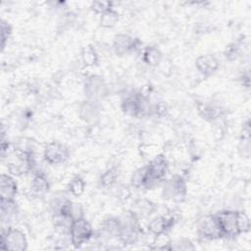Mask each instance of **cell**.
<instances>
[{"mask_svg": "<svg viewBox=\"0 0 251 251\" xmlns=\"http://www.w3.org/2000/svg\"><path fill=\"white\" fill-rule=\"evenodd\" d=\"M30 191L36 196H42L46 194L50 189V183L46 176L38 171L32 173L30 180Z\"/></svg>", "mask_w": 251, "mask_h": 251, "instance_id": "9a60e30c", "label": "cell"}, {"mask_svg": "<svg viewBox=\"0 0 251 251\" xmlns=\"http://www.w3.org/2000/svg\"><path fill=\"white\" fill-rule=\"evenodd\" d=\"M162 196L164 199L174 203H182L187 196V184L184 177L176 175L164 180Z\"/></svg>", "mask_w": 251, "mask_h": 251, "instance_id": "7a4b0ae2", "label": "cell"}, {"mask_svg": "<svg viewBox=\"0 0 251 251\" xmlns=\"http://www.w3.org/2000/svg\"><path fill=\"white\" fill-rule=\"evenodd\" d=\"M236 220H237L238 231L240 234L246 233L250 230V219L245 212L236 211Z\"/></svg>", "mask_w": 251, "mask_h": 251, "instance_id": "4316f807", "label": "cell"}, {"mask_svg": "<svg viewBox=\"0 0 251 251\" xmlns=\"http://www.w3.org/2000/svg\"><path fill=\"white\" fill-rule=\"evenodd\" d=\"M18 206L16 200L5 201L0 200V214L2 224H9L17 215Z\"/></svg>", "mask_w": 251, "mask_h": 251, "instance_id": "ffe728a7", "label": "cell"}, {"mask_svg": "<svg viewBox=\"0 0 251 251\" xmlns=\"http://www.w3.org/2000/svg\"><path fill=\"white\" fill-rule=\"evenodd\" d=\"M147 181V166L137 169L130 177V184L134 188H145Z\"/></svg>", "mask_w": 251, "mask_h": 251, "instance_id": "d4e9b609", "label": "cell"}, {"mask_svg": "<svg viewBox=\"0 0 251 251\" xmlns=\"http://www.w3.org/2000/svg\"><path fill=\"white\" fill-rule=\"evenodd\" d=\"M120 228H121L120 219L116 217H109L102 221L99 233L101 236L105 238L118 237Z\"/></svg>", "mask_w": 251, "mask_h": 251, "instance_id": "e0dca14e", "label": "cell"}, {"mask_svg": "<svg viewBox=\"0 0 251 251\" xmlns=\"http://www.w3.org/2000/svg\"><path fill=\"white\" fill-rule=\"evenodd\" d=\"M195 246L192 241L188 238H178L176 240H171L170 242V250L176 251H187V250H194Z\"/></svg>", "mask_w": 251, "mask_h": 251, "instance_id": "484cf974", "label": "cell"}, {"mask_svg": "<svg viewBox=\"0 0 251 251\" xmlns=\"http://www.w3.org/2000/svg\"><path fill=\"white\" fill-rule=\"evenodd\" d=\"M219 67L220 61L214 54H203L198 56L195 60V68L204 77H209L214 75Z\"/></svg>", "mask_w": 251, "mask_h": 251, "instance_id": "7c38bea8", "label": "cell"}, {"mask_svg": "<svg viewBox=\"0 0 251 251\" xmlns=\"http://www.w3.org/2000/svg\"><path fill=\"white\" fill-rule=\"evenodd\" d=\"M240 48H241V44L239 42L230 43L229 45L226 46V48L224 52L225 58L228 61L235 60L240 54Z\"/></svg>", "mask_w": 251, "mask_h": 251, "instance_id": "83f0119b", "label": "cell"}, {"mask_svg": "<svg viewBox=\"0 0 251 251\" xmlns=\"http://www.w3.org/2000/svg\"><path fill=\"white\" fill-rule=\"evenodd\" d=\"M113 7V2L110 1H94L90 5L91 11L99 16Z\"/></svg>", "mask_w": 251, "mask_h": 251, "instance_id": "f1b7e54d", "label": "cell"}, {"mask_svg": "<svg viewBox=\"0 0 251 251\" xmlns=\"http://www.w3.org/2000/svg\"><path fill=\"white\" fill-rule=\"evenodd\" d=\"M18 194V183L10 174L0 176V200L13 201Z\"/></svg>", "mask_w": 251, "mask_h": 251, "instance_id": "5bb4252c", "label": "cell"}, {"mask_svg": "<svg viewBox=\"0 0 251 251\" xmlns=\"http://www.w3.org/2000/svg\"><path fill=\"white\" fill-rule=\"evenodd\" d=\"M176 219L175 216L159 215L154 217L147 225V230L150 234L156 236L167 233L176 224Z\"/></svg>", "mask_w": 251, "mask_h": 251, "instance_id": "4fadbf2b", "label": "cell"}, {"mask_svg": "<svg viewBox=\"0 0 251 251\" xmlns=\"http://www.w3.org/2000/svg\"><path fill=\"white\" fill-rule=\"evenodd\" d=\"M70 159L69 148L58 141H52L43 149V160L49 165H62Z\"/></svg>", "mask_w": 251, "mask_h": 251, "instance_id": "ba28073f", "label": "cell"}, {"mask_svg": "<svg viewBox=\"0 0 251 251\" xmlns=\"http://www.w3.org/2000/svg\"><path fill=\"white\" fill-rule=\"evenodd\" d=\"M120 21L119 12L113 7L99 16V25L103 28H112Z\"/></svg>", "mask_w": 251, "mask_h": 251, "instance_id": "44dd1931", "label": "cell"}, {"mask_svg": "<svg viewBox=\"0 0 251 251\" xmlns=\"http://www.w3.org/2000/svg\"><path fill=\"white\" fill-rule=\"evenodd\" d=\"M157 209V205L148 199H137L133 204L132 213L139 219V217H149Z\"/></svg>", "mask_w": 251, "mask_h": 251, "instance_id": "ac0fdd59", "label": "cell"}, {"mask_svg": "<svg viewBox=\"0 0 251 251\" xmlns=\"http://www.w3.org/2000/svg\"><path fill=\"white\" fill-rule=\"evenodd\" d=\"M93 235V228L90 223L84 217L72 221L69 228V237L71 244L75 248L81 247L84 243L88 242Z\"/></svg>", "mask_w": 251, "mask_h": 251, "instance_id": "277c9868", "label": "cell"}, {"mask_svg": "<svg viewBox=\"0 0 251 251\" xmlns=\"http://www.w3.org/2000/svg\"><path fill=\"white\" fill-rule=\"evenodd\" d=\"M163 60V54L156 46H146L142 51V61L149 67H158Z\"/></svg>", "mask_w": 251, "mask_h": 251, "instance_id": "d6986e66", "label": "cell"}, {"mask_svg": "<svg viewBox=\"0 0 251 251\" xmlns=\"http://www.w3.org/2000/svg\"><path fill=\"white\" fill-rule=\"evenodd\" d=\"M141 42L138 38L126 33H119L115 35L113 40V50L117 56L123 57L136 51Z\"/></svg>", "mask_w": 251, "mask_h": 251, "instance_id": "30bf717a", "label": "cell"}, {"mask_svg": "<svg viewBox=\"0 0 251 251\" xmlns=\"http://www.w3.org/2000/svg\"><path fill=\"white\" fill-rule=\"evenodd\" d=\"M13 32V28L11 26V25L6 22L5 20L1 21V47L2 49L5 48L7 41L9 40V38L11 37Z\"/></svg>", "mask_w": 251, "mask_h": 251, "instance_id": "f546056e", "label": "cell"}, {"mask_svg": "<svg viewBox=\"0 0 251 251\" xmlns=\"http://www.w3.org/2000/svg\"><path fill=\"white\" fill-rule=\"evenodd\" d=\"M196 232L202 240H216L223 238L215 215H204L196 224Z\"/></svg>", "mask_w": 251, "mask_h": 251, "instance_id": "52a82bcc", "label": "cell"}, {"mask_svg": "<svg viewBox=\"0 0 251 251\" xmlns=\"http://www.w3.org/2000/svg\"><path fill=\"white\" fill-rule=\"evenodd\" d=\"M122 111L132 118H145L152 114V104L147 96L140 92L127 94L121 103Z\"/></svg>", "mask_w": 251, "mask_h": 251, "instance_id": "6da1fadb", "label": "cell"}, {"mask_svg": "<svg viewBox=\"0 0 251 251\" xmlns=\"http://www.w3.org/2000/svg\"><path fill=\"white\" fill-rule=\"evenodd\" d=\"M0 248L2 250L25 251L27 249L26 236L19 228L10 226L3 227L0 235Z\"/></svg>", "mask_w": 251, "mask_h": 251, "instance_id": "5b68a950", "label": "cell"}, {"mask_svg": "<svg viewBox=\"0 0 251 251\" xmlns=\"http://www.w3.org/2000/svg\"><path fill=\"white\" fill-rule=\"evenodd\" d=\"M85 180L81 176H75L70 180L68 184V192L75 197H79L83 194L85 190Z\"/></svg>", "mask_w": 251, "mask_h": 251, "instance_id": "cb8c5ba5", "label": "cell"}, {"mask_svg": "<svg viewBox=\"0 0 251 251\" xmlns=\"http://www.w3.org/2000/svg\"><path fill=\"white\" fill-rule=\"evenodd\" d=\"M81 62L85 67H94L98 64L99 56L96 49L92 45H87L82 48L81 53Z\"/></svg>", "mask_w": 251, "mask_h": 251, "instance_id": "603a6c76", "label": "cell"}, {"mask_svg": "<svg viewBox=\"0 0 251 251\" xmlns=\"http://www.w3.org/2000/svg\"><path fill=\"white\" fill-rule=\"evenodd\" d=\"M79 118L86 124L92 125L98 122L101 116V105L99 101L86 99L78 107Z\"/></svg>", "mask_w": 251, "mask_h": 251, "instance_id": "8fae6325", "label": "cell"}, {"mask_svg": "<svg viewBox=\"0 0 251 251\" xmlns=\"http://www.w3.org/2000/svg\"><path fill=\"white\" fill-rule=\"evenodd\" d=\"M119 177V170L116 167L107 169L99 177V184L103 188H111L114 186Z\"/></svg>", "mask_w": 251, "mask_h": 251, "instance_id": "7402d4cb", "label": "cell"}, {"mask_svg": "<svg viewBox=\"0 0 251 251\" xmlns=\"http://www.w3.org/2000/svg\"><path fill=\"white\" fill-rule=\"evenodd\" d=\"M147 166V181L145 189H150L156 186L159 182L165 180L169 172V162L166 156L162 153L150 159Z\"/></svg>", "mask_w": 251, "mask_h": 251, "instance_id": "3957f363", "label": "cell"}, {"mask_svg": "<svg viewBox=\"0 0 251 251\" xmlns=\"http://www.w3.org/2000/svg\"><path fill=\"white\" fill-rule=\"evenodd\" d=\"M215 216L223 238H233L240 234L235 210H223L215 214Z\"/></svg>", "mask_w": 251, "mask_h": 251, "instance_id": "8992f818", "label": "cell"}, {"mask_svg": "<svg viewBox=\"0 0 251 251\" xmlns=\"http://www.w3.org/2000/svg\"><path fill=\"white\" fill-rule=\"evenodd\" d=\"M197 111L202 119L211 123L223 117V110L219 106L208 102H199L197 104Z\"/></svg>", "mask_w": 251, "mask_h": 251, "instance_id": "2e32d148", "label": "cell"}, {"mask_svg": "<svg viewBox=\"0 0 251 251\" xmlns=\"http://www.w3.org/2000/svg\"><path fill=\"white\" fill-rule=\"evenodd\" d=\"M83 91L86 99L100 101L108 94V87L101 75H91L84 80Z\"/></svg>", "mask_w": 251, "mask_h": 251, "instance_id": "9c48e42d", "label": "cell"}]
</instances>
